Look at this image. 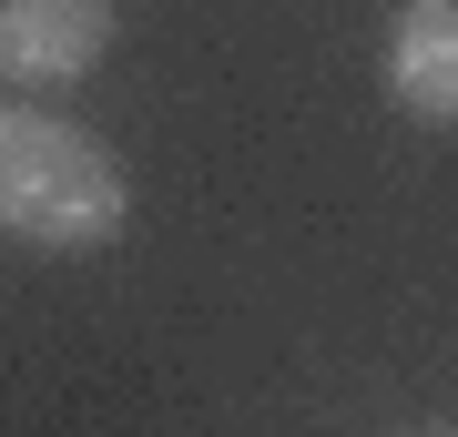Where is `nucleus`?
Returning a JSON list of instances; mask_svg holds the SVG:
<instances>
[{
  "label": "nucleus",
  "mask_w": 458,
  "mask_h": 437,
  "mask_svg": "<svg viewBox=\"0 0 458 437\" xmlns=\"http://www.w3.org/2000/svg\"><path fill=\"white\" fill-rule=\"evenodd\" d=\"M123 224H132L123 153L41 113L31 92L0 102V234H21L31 255H102Z\"/></svg>",
  "instance_id": "nucleus-1"
},
{
  "label": "nucleus",
  "mask_w": 458,
  "mask_h": 437,
  "mask_svg": "<svg viewBox=\"0 0 458 437\" xmlns=\"http://www.w3.org/2000/svg\"><path fill=\"white\" fill-rule=\"evenodd\" d=\"M113 51V0H0V81L11 92H72Z\"/></svg>",
  "instance_id": "nucleus-2"
},
{
  "label": "nucleus",
  "mask_w": 458,
  "mask_h": 437,
  "mask_svg": "<svg viewBox=\"0 0 458 437\" xmlns=\"http://www.w3.org/2000/svg\"><path fill=\"white\" fill-rule=\"evenodd\" d=\"M387 92L397 113L458 132V0H408L387 21Z\"/></svg>",
  "instance_id": "nucleus-3"
},
{
  "label": "nucleus",
  "mask_w": 458,
  "mask_h": 437,
  "mask_svg": "<svg viewBox=\"0 0 458 437\" xmlns=\"http://www.w3.org/2000/svg\"><path fill=\"white\" fill-rule=\"evenodd\" d=\"M438 437H458V427H438Z\"/></svg>",
  "instance_id": "nucleus-4"
}]
</instances>
